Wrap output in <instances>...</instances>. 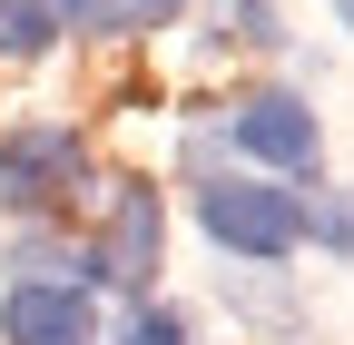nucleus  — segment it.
<instances>
[{
	"label": "nucleus",
	"instance_id": "12",
	"mask_svg": "<svg viewBox=\"0 0 354 345\" xmlns=\"http://www.w3.org/2000/svg\"><path fill=\"white\" fill-rule=\"evenodd\" d=\"M335 20H344V30H354V0H335Z\"/></svg>",
	"mask_w": 354,
	"mask_h": 345
},
{
	"label": "nucleus",
	"instance_id": "11",
	"mask_svg": "<svg viewBox=\"0 0 354 345\" xmlns=\"http://www.w3.org/2000/svg\"><path fill=\"white\" fill-rule=\"evenodd\" d=\"M50 10H59V30H79V10H88V0H50Z\"/></svg>",
	"mask_w": 354,
	"mask_h": 345
},
{
	"label": "nucleus",
	"instance_id": "5",
	"mask_svg": "<svg viewBox=\"0 0 354 345\" xmlns=\"http://www.w3.org/2000/svg\"><path fill=\"white\" fill-rule=\"evenodd\" d=\"M227 139H236L256 168H286V178H305V168L325 158V128H315V109H305L295 89H256V99L227 118Z\"/></svg>",
	"mask_w": 354,
	"mask_h": 345
},
{
	"label": "nucleus",
	"instance_id": "6",
	"mask_svg": "<svg viewBox=\"0 0 354 345\" xmlns=\"http://www.w3.org/2000/svg\"><path fill=\"white\" fill-rule=\"evenodd\" d=\"M59 39V10L50 0H0V60H39Z\"/></svg>",
	"mask_w": 354,
	"mask_h": 345
},
{
	"label": "nucleus",
	"instance_id": "9",
	"mask_svg": "<svg viewBox=\"0 0 354 345\" xmlns=\"http://www.w3.org/2000/svg\"><path fill=\"white\" fill-rule=\"evenodd\" d=\"M305 207V237H315V247H335V256H354V197L335 188V197H295Z\"/></svg>",
	"mask_w": 354,
	"mask_h": 345
},
{
	"label": "nucleus",
	"instance_id": "3",
	"mask_svg": "<svg viewBox=\"0 0 354 345\" xmlns=\"http://www.w3.org/2000/svg\"><path fill=\"white\" fill-rule=\"evenodd\" d=\"M158 247H167V207H158V188H148V178H118V197H109V237L88 247V286H128V296L148 306Z\"/></svg>",
	"mask_w": 354,
	"mask_h": 345
},
{
	"label": "nucleus",
	"instance_id": "10",
	"mask_svg": "<svg viewBox=\"0 0 354 345\" xmlns=\"http://www.w3.org/2000/svg\"><path fill=\"white\" fill-rule=\"evenodd\" d=\"M118 345H187V326H177L167 306H138V316H128V335Z\"/></svg>",
	"mask_w": 354,
	"mask_h": 345
},
{
	"label": "nucleus",
	"instance_id": "8",
	"mask_svg": "<svg viewBox=\"0 0 354 345\" xmlns=\"http://www.w3.org/2000/svg\"><path fill=\"white\" fill-rule=\"evenodd\" d=\"M216 30H227L236 50H286V10L276 0H216Z\"/></svg>",
	"mask_w": 354,
	"mask_h": 345
},
{
	"label": "nucleus",
	"instance_id": "2",
	"mask_svg": "<svg viewBox=\"0 0 354 345\" xmlns=\"http://www.w3.org/2000/svg\"><path fill=\"white\" fill-rule=\"evenodd\" d=\"M88 178V139L69 118H30L0 139V207L10 218H50V207H69V188Z\"/></svg>",
	"mask_w": 354,
	"mask_h": 345
},
{
	"label": "nucleus",
	"instance_id": "7",
	"mask_svg": "<svg viewBox=\"0 0 354 345\" xmlns=\"http://www.w3.org/2000/svg\"><path fill=\"white\" fill-rule=\"evenodd\" d=\"M187 0H88L79 10V30H99V39H128V30H167Z\"/></svg>",
	"mask_w": 354,
	"mask_h": 345
},
{
	"label": "nucleus",
	"instance_id": "4",
	"mask_svg": "<svg viewBox=\"0 0 354 345\" xmlns=\"http://www.w3.org/2000/svg\"><path fill=\"white\" fill-rule=\"evenodd\" d=\"M0 345H99V306L79 276H20L0 296Z\"/></svg>",
	"mask_w": 354,
	"mask_h": 345
},
{
	"label": "nucleus",
	"instance_id": "1",
	"mask_svg": "<svg viewBox=\"0 0 354 345\" xmlns=\"http://www.w3.org/2000/svg\"><path fill=\"white\" fill-rule=\"evenodd\" d=\"M197 227L227 256H246V267H286V256L305 247V207L276 178H207L197 188Z\"/></svg>",
	"mask_w": 354,
	"mask_h": 345
}]
</instances>
